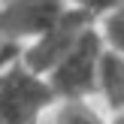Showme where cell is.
<instances>
[{
	"instance_id": "1",
	"label": "cell",
	"mask_w": 124,
	"mask_h": 124,
	"mask_svg": "<svg viewBox=\"0 0 124 124\" xmlns=\"http://www.w3.org/2000/svg\"><path fill=\"white\" fill-rule=\"evenodd\" d=\"M103 52V36L100 30L88 27L79 42L58 61L52 70V91L67 100H82L97 88V61Z\"/></svg>"
},
{
	"instance_id": "2",
	"label": "cell",
	"mask_w": 124,
	"mask_h": 124,
	"mask_svg": "<svg viewBox=\"0 0 124 124\" xmlns=\"http://www.w3.org/2000/svg\"><path fill=\"white\" fill-rule=\"evenodd\" d=\"M52 85L36 79L27 67H15V70L0 76V124H33L36 115L42 112L48 100H52Z\"/></svg>"
},
{
	"instance_id": "3",
	"label": "cell",
	"mask_w": 124,
	"mask_h": 124,
	"mask_svg": "<svg viewBox=\"0 0 124 124\" xmlns=\"http://www.w3.org/2000/svg\"><path fill=\"white\" fill-rule=\"evenodd\" d=\"M88 27H94V15L85 12V9L67 6L64 15H61L46 33H39L36 42L27 48V54H24L27 70L30 73H52L54 67H58V61L79 42V36H82Z\"/></svg>"
},
{
	"instance_id": "4",
	"label": "cell",
	"mask_w": 124,
	"mask_h": 124,
	"mask_svg": "<svg viewBox=\"0 0 124 124\" xmlns=\"http://www.w3.org/2000/svg\"><path fill=\"white\" fill-rule=\"evenodd\" d=\"M64 0H9L0 6V39L39 36L64 15Z\"/></svg>"
},
{
	"instance_id": "5",
	"label": "cell",
	"mask_w": 124,
	"mask_h": 124,
	"mask_svg": "<svg viewBox=\"0 0 124 124\" xmlns=\"http://www.w3.org/2000/svg\"><path fill=\"white\" fill-rule=\"evenodd\" d=\"M97 91L112 112H124V54L106 46L97 61Z\"/></svg>"
},
{
	"instance_id": "6",
	"label": "cell",
	"mask_w": 124,
	"mask_h": 124,
	"mask_svg": "<svg viewBox=\"0 0 124 124\" xmlns=\"http://www.w3.org/2000/svg\"><path fill=\"white\" fill-rule=\"evenodd\" d=\"M54 124H103V118L97 115V109H91L85 100H67L58 109Z\"/></svg>"
},
{
	"instance_id": "7",
	"label": "cell",
	"mask_w": 124,
	"mask_h": 124,
	"mask_svg": "<svg viewBox=\"0 0 124 124\" xmlns=\"http://www.w3.org/2000/svg\"><path fill=\"white\" fill-rule=\"evenodd\" d=\"M67 6H73V9H85V12H91V15H106V12H112L115 6L121 3V0H64Z\"/></svg>"
},
{
	"instance_id": "8",
	"label": "cell",
	"mask_w": 124,
	"mask_h": 124,
	"mask_svg": "<svg viewBox=\"0 0 124 124\" xmlns=\"http://www.w3.org/2000/svg\"><path fill=\"white\" fill-rule=\"evenodd\" d=\"M115 124H124V121H115Z\"/></svg>"
},
{
	"instance_id": "9",
	"label": "cell",
	"mask_w": 124,
	"mask_h": 124,
	"mask_svg": "<svg viewBox=\"0 0 124 124\" xmlns=\"http://www.w3.org/2000/svg\"><path fill=\"white\" fill-rule=\"evenodd\" d=\"M121 121H124V118H121Z\"/></svg>"
}]
</instances>
